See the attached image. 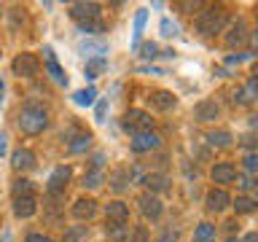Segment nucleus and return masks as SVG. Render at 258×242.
<instances>
[{
    "label": "nucleus",
    "instance_id": "4468645a",
    "mask_svg": "<svg viewBox=\"0 0 258 242\" xmlns=\"http://www.w3.org/2000/svg\"><path fill=\"white\" fill-rule=\"evenodd\" d=\"M205 205H207L210 213H223V210L231 205V197H229V191H226V189H213V191H207Z\"/></svg>",
    "mask_w": 258,
    "mask_h": 242
},
{
    "label": "nucleus",
    "instance_id": "5701e85b",
    "mask_svg": "<svg viewBox=\"0 0 258 242\" xmlns=\"http://www.w3.org/2000/svg\"><path fill=\"white\" fill-rule=\"evenodd\" d=\"M94 100H97V89L94 86L78 89V92L73 94V102H76L78 108H89V105H94Z\"/></svg>",
    "mask_w": 258,
    "mask_h": 242
},
{
    "label": "nucleus",
    "instance_id": "7ed1b4c3",
    "mask_svg": "<svg viewBox=\"0 0 258 242\" xmlns=\"http://www.w3.org/2000/svg\"><path fill=\"white\" fill-rule=\"evenodd\" d=\"M121 127H124L126 132H132V135L151 132L153 118H151V113L143 110V108H129V110L124 113V118H121Z\"/></svg>",
    "mask_w": 258,
    "mask_h": 242
},
{
    "label": "nucleus",
    "instance_id": "9b49d317",
    "mask_svg": "<svg viewBox=\"0 0 258 242\" xmlns=\"http://www.w3.org/2000/svg\"><path fill=\"white\" fill-rule=\"evenodd\" d=\"M247 40V24L245 19H234L229 22V30H226V46L229 48H237Z\"/></svg>",
    "mask_w": 258,
    "mask_h": 242
},
{
    "label": "nucleus",
    "instance_id": "f03ea898",
    "mask_svg": "<svg viewBox=\"0 0 258 242\" xmlns=\"http://www.w3.org/2000/svg\"><path fill=\"white\" fill-rule=\"evenodd\" d=\"M226 24H229V14H226L221 6H207L205 11L197 16V32H199V35H205V38L223 32Z\"/></svg>",
    "mask_w": 258,
    "mask_h": 242
},
{
    "label": "nucleus",
    "instance_id": "c85d7f7f",
    "mask_svg": "<svg viewBox=\"0 0 258 242\" xmlns=\"http://www.w3.org/2000/svg\"><path fill=\"white\" fill-rule=\"evenodd\" d=\"M32 180H27V177H19V180H14L11 186V191H14V199H19V197H32Z\"/></svg>",
    "mask_w": 258,
    "mask_h": 242
},
{
    "label": "nucleus",
    "instance_id": "2f4dec72",
    "mask_svg": "<svg viewBox=\"0 0 258 242\" xmlns=\"http://www.w3.org/2000/svg\"><path fill=\"white\" fill-rule=\"evenodd\" d=\"M145 22H148V11L145 8H140L135 16V40H132V46L140 43V35H143V30H145Z\"/></svg>",
    "mask_w": 258,
    "mask_h": 242
},
{
    "label": "nucleus",
    "instance_id": "ddd939ff",
    "mask_svg": "<svg viewBox=\"0 0 258 242\" xmlns=\"http://www.w3.org/2000/svg\"><path fill=\"white\" fill-rule=\"evenodd\" d=\"M210 177H213V183H218V186L234 183V177H237V167H234L231 161H218V164H213V169H210Z\"/></svg>",
    "mask_w": 258,
    "mask_h": 242
},
{
    "label": "nucleus",
    "instance_id": "4c0bfd02",
    "mask_svg": "<svg viewBox=\"0 0 258 242\" xmlns=\"http://www.w3.org/2000/svg\"><path fill=\"white\" fill-rule=\"evenodd\" d=\"M242 167H245V175H253L258 169V156L255 153H247V156L242 159Z\"/></svg>",
    "mask_w": 258,
    "mask_h": 242
},
{
    "label": "nucleus",
    "instance_id": "9d476101",
    "mask_svg": "<svg viewBox=\"0 0 258 242\" xmlns=\"http://www.w3.org/2000/svg\"><path fill=\"white\" fill-rule=\"evenodd\" d=\"M148 105H151L153 110L167 113V110H172L175 105H177V97L172 92H167V89H156V92L148 94Z\"/></svg>",
    "mask_w": 258,
    "mask_h": 242
},
{
    "label": "nucleus",
    "instance_id": "2eb2a0df",
    "mask_svg": "<svg viewBox=\"0 0 258 242\" xmlns=\"http://www.w3.org/2000/svg\"><path fill=\"white\" fill-rule=\"evenodd\" d=\"M11 167L16 169V172H30V169L35 167V153H32L30 148H16L11 153Z\"/></svg>",
    "mask_w": 258,
    "mask_h": 242
},
{
    "label": "nucleus",
    "instance_id": "dca6fc26",
    "mask_svg": "<svg viewBox=\"0 0 258 242\" xmlns=\"http://www.w3.org/2000/svg\"><path fill=\"white\" fill-rule=\"evenodd\" d=\"M105 218L113 223H126V218H129V205L126 202H121V199H113L105 205Z\"/></svg>",
    "mask_w": 258,
    "mask_h": 242
},
{
    "label": "nucleus",
    "instance_id": "c03bdc74",
    "mask_svg": "<svg viewBox=\"0 0 258 242\" xmlns=\"http://www.w3.org/2000/svg\"><path fill=\"white\" fill-rule=\"evenodd\" d=\"M180 8H183V11H197V8H202V3H197V0H194V3H191V0H185V3H180Z\"/></svg>",
    "mask_w": 258,
    "mask_h": 242
},
{
    "label": "nucleus",
    "instance_id": "bb28decb",
    "mask_svg": "<svg viewBox=\"0 0 258 242\" xmlns=\"http://www.w3.org/2000/svg\"><path fill=\"white\" fill-rule=\"evenodd\" d=\"M105 183V172H102V169H89V172L84 175V183H81V186H84V189H100V186Z\"/></svg>",
    "mask_w": 258,
    "mask_h": 242
},
{
    "label": "nucleus",
    "instance_id": "0eeeda50",
    "mask_svg": "<svg viewBox=\"0 0 258 242\" xmlns=\"http://www.w3.org/2000/svg\"><path fill=\"white\" fill-rule=\"evenodd\" d=\"M137 205H140V213H143L145 218H151V221H159L161 213H164V205H161V199L153 197V194H148V191L137 197Z\"/></svg>",
    "mask_w": 258,
    "mask_h": 242
},
{
    "label": "nucleus",
    "instance_id": "79ce46f5",
    "mask_svg": "<svg viewBox=\"0 0 258 242\" xmlns=\"http://www.w3.org/2000/svg\"><path fill=\"white\" fill-rule=\"evenodd\" d=\"M102 161H105V153H94L92 156V169H102Z\"/></svg>",
    "mask_w": 258,
    "mask_h": 242
},
{
    "label": "nucleus",
    "instance_id": "f257e3e1",
    "mask_svg": "<svg viewBox=\"0 0 258 242\" xmlns=\"http://www.w3.org/2000/svg\"><path fill=\"white\" fill-rule=\"evenodd\" d=\"M16 124H19V129H22L24 135H40L48 127V113H46V108L30 102V105H24V108L19 110Z\"/></svg>",
    "mask_w": 258,
    "mask_h": 242
},
{
    "label": "nucleus",
    "instance_id": "4be33fe9",
    "mask_svg": "<svg viewBox=\"0 0 258 242\" xmlns=\"http://www.w3.org/2000/svg\"><path fill=\"white\" fill-rule=\"evenodd\" d=\"M205 140L213 145V148H229V145L234 143V135L229 132V129H218V132H210Z\"/></svg>",
    "mask_w": 258,
    "mask_h": 242
},
{
    "label": "nucleus",
    "instance_id": "39448f33",
    "mask_svg": "<svg viewBox=\"0 0 258 242\" xmlns=\"http://www.w3.org/2000/svg\"><path fill=\"white\" fill-rule=\"evenodd\" d=\"M70 177H73V169H70L68 164H59L51 175H48V183H46L48 194H51V197H59V194H64V189H68V183H70Z\"/></svg>",
    "mask_w": 258,
    "mask_h": 242
},
{
    "label": "nucleus",
    "instance_id": "aec40b11",
    "mask_svg": "<svg viewBox=\"0 0 258 242\" xmlns=\"http://www.w3.org/2000/svg\"><path fill=\"white\" fill-rule=\"evenodd\" d=\"M35 210H38L35 197H19V199H14V215L16 218H32V215H35Z\"/></svg>",
    "mask_w": 258,
    "mask_h": 242
},
{
    "label": "nucleus",
    "instance_id": "1a4fd4ad",
    "mask_svg": "<svg viewBox=\"0 0 258 242\" xmlns=\"http://www.w3.org/2000/svg\"><path fill=\"white\" fill-rule=\"evenodd\" d=\"M221 116V105L215 100H199L194 105V118L199 121V124H210V121H215Z\"/></svg>",
    "mask_w": 258,
    "mask_h": 242
},
{
    "label": "nucleus",
    "instance_id": "37998d69",
    "mask_svg": "<svg viewBox=\"0 0 258 242\" xmlns=\"http://www.w3.org/2000/svg\"><path fill=\"white\" fill-rule=\"evenodd\" d=\"M6 153H8V137H6L3 132H0V159H3Z\"/></svg>",
    "mask_w": 258,
    "mask_h": 242
},
{
    "label": "nucleus",
    "instance_id": "49530a36",
    "mask_svg": "<svg viewBox=\"0 0 258 242\" xmlns=\"http://www.w3.org/2000/svg\"><path fill=\"white\" fill-rule=\"evenodd\" d=\"M242 242H258V234H255V231H247V234H245V239H242Z\"/></svg>",
    "mask_w": 258,
    "mask_h": 242
},
{
    "label": "nucleus",
    "instance_id": "473e14b6",
    "mask_svg": "<svg viewBox=\"0 0 258 242\" xmlns=\"http://www.w3.org/2000/svg\"><path fill=\"white\" fill-rule=\"evenodd\" d=\"M159 32H161L164 38H175L177 32H180V24H177V22H172L169 16H164V19L159 22Z\"/></svg>",
    "mask_w": 258,
    "mask_h": 242
},
{
    "label": "nucleus",
    "instance_id": "b1692460",
    "mask_svg": "<svg viewBox=\"0 0 258 242\" xmlns=\"http://www.w3.org/2000/svg\"><path fill=\"white\" fill-rule=\"evenodd\" d=\"M231 207L237 210V215H250V213H255V199L247 197V194H242V197L231 199Z\"/></svg>",
    "mask_w": 258,
    "mask_h": 242
},
{
    "label": "nucleus",
    "instance_id": "423d86ee",
    "mask_svg": "<svg viewBox=\"0 0 258 242\" xmlns=\"http://www.w3.org/2000/svg\"><path fill=\"white\" fill-rule=\"evenodd\" d=\"M100 11H102V6H100V3H92V0H78V3L70 6V16H73L76 22L100 19Z\"/></svg>",
    "mask_w": 258,
    "mask_h": 242
},
{
    "label": "nucleus",
    "instance_id": "393cba45",
    "mask_svg": "<svg viewBox=\"0 0 258 242\" xmlns=\"http://www.w3.org/2000/svg\"><path fill=\"white\" fill-rule=\"evenodd\" d=\"M194 242H215V226L213 223H199L194 229Z\"/></svg>",
    "mask_w": 258,
    "mask_h": 242
},
{
    "label": "nucleus",
    "instance_id": "a211bd4d",
    "mask_svg": "<svg viewBox=\"0 0 258 242\" xmlns=\"http://www.w3.org/2000/svg\"><path fill=\"white\" fill-rule=\"evenodd\" d=\"M97 215V202L94 199H78L76 205H73V218H78V221H92Z\"/></svg>",
    "mask_w": 258,
    "mask_h": 242
},
{
    "label": "nucleus",
    "instance_id": "c9c22d12",
    "mask_svg": "<svg viewBox=\"0 0 258 242\" xmlns=\"http://www.w3.org/2000/svg\"><path fill=\"white\" fill-rule=\"evenodd\" d=\"M86 226H76V229H68L64 231V239L68 242H78V239H86Z\"/></svg>",
    "mask_w": 258,
    "mask_h": 242
},
{
    "label": "nucleus",
    "instance_id": "cd10ccee",
    "mask_svg": "<svg viewBox=\"0 0 258 242\" xmlns=\"http://www.w3.org/2000/svg\"><path fill=\"white\" fill-rule=\"evenodd\" d=\"M89 145H92V135H76L68 143V151L70 153H84V151H89Z\"/></svg>",
    "mask_w": 258,
    "mask_h": 242
},
{
    "label": "nucleus",
    "instance_id": "c756f323",
    "mask_svg": "<svg viewBox=\"0 0 258 242\" xmlns=\"http://www.w3.org/2000/svg\"><path fill=\"white\" fill-rule=\"evenodd\" d=\"M78 32H84V35H100V32H105V24H102L100 19L78 22Z\"/></svg>",
    "mask_w": 258,
    "mask_h": 242
},
{
    "label": "nucleus",
    "instance_id": "6e6552de",
    "mask_svg": "<svg viewBox=\"0 0 258 242\" xmlns=\"http://www.w3.org/2000/svg\"><path fill=\"white\" fill-rule=\"evenodd\" d=\"M159 145H161V137L156 132H140V135H132L129 148H132V153H148V151H156Z\"/></svg>",
    "mask_w": 258,
    "mask_h": 242
},
{
    "label": "nucleus",
    "instance_id": "de8ad7c7",
    "mask_svg": "<svg viewBox=\"0 0 258 242\" xmlns=\"http://www.w3.org/2000/svg\"><path fill=\"white\" fill-rule=\"evenodd\" d=\"M0 94H3V84H0Z\"/></svg>",
    "mask_w": 258,
    "mask_h": 242
},
{
    "label": "nucleus",
    "instance_id": "58836bf2",
    "mask_svg": "<svg viewBox=\"0 0 258 242\" xmlns=\"http://www.w3.org/2000/svg\"><path fill=\"white\" fill-rule=\"evenodd\" d=\"M129 237H132V242H148L151 234H148V229H145V226H135Z\"/></svg>",
    "mask_w": 258,
    "mask_h": 242
},
{
    "label": "nucleus",
    "instance_id": "412c9836",
    "mask_svg": "<svg viewBox=\"0 0 258 242\" xmlns=\"http://www.w3.org/2000/svg\"><path fill=\"white\" fill-rule=\"evenodd\" d=\"M253 100H255V76L250 78L242 89H237V92H234V102H237V105H250Z\"/></svg>",
    "mask_w": 258,
    "mask_h": 242
},
{
    "label": "nucleus",
    "instance_id": "09e8293b",
    "mask_svg": "<svg viewBox=\"0 0 258 242\" xmlns=\"http://www.w3.org/2000/svg\"><path fill=\"white\" fill-rule=\"evenodd\" d=\"M229 242H239V239H229Z\"/></svg>",
    "mask_w": 258,
    "mask_h": 242
},
{
    "label": "nucleus",
    "instance_id": "7c9ffc66",
    "mask_svg": "<svg viewBox=\"0 0 258 242\" xmlns=\"http://www.w3.org/2000/svg\"><path fill=\"white\" fill-rule=\"evenodd\" d=\"M105 234H108V239L118 242V239H124L126 234H129V229H126L124 223H113V221H110L108 226H105Z\"/></svg>",
    "mask_w": 258,
    "mask_h": 242
},
{
    "label": "nucleus",
    "instance_id": "8fccbe9b",
    "mask_svg": "<svg viewBox=\"0 0 258 242\" xmlns=\"http://www.w3.org/2000/svg\"><path fill=\"white\" fill-rule=\"evenodd\" d=\"M0 14H3V8H0Z\"/></svg>",
    "mask_w": 258,
    "mask_h": 242
},
{
    "label": "nucleus",
    "instance_id": "a18cd8bd",
    "mask_svg": "<svg viewBox=\"0 0 258 242\" xmlns=\"http://www.w3.org/2000/svg\"><path fill=\"white\" fill-rule=\"evenodd\" d=\"M242 145H245V148H250V153H253V145H255V143H253V135H247L245 140H242Z\"/></svg>",
    "mask_w": 258,
    "mask_h": 242
},
{
    "label": "nucleus",
    "instance_id": "ea45409f",
    "mask_svg": "<svg viewBox=\"0 0 258 242\" xmlns=\"http://www.w3.org/2000/svg\"><path fill=\"white\" fill-rule=\"evenodd\" d=\"M105 113H108V100H100V102H97V108H94V118L100 121V124L105 121Z\"/></svg>",
    "mask_w": 258,
    "mask_h": 242
},
{
    "label": "nucleus",
    "instance_id": "f3484780",
    "mask_svg": "<svg viewBox=\"0 0 258 242\" xmlns=\"http://www.w3.org/2000/svg\"><path fill=\"white\" fill-rule=\"evenodd\" d=\"M143 183L148 186V194H153V197L172 189V186H169V177H167L164 172H151V175H145V177H143Z\"/></svg>",
    "mask_w": 258,
    "mask_h": 242
},
{
    "label": "nucleus",
    "instance_id": "a19ab883",
    "mask_svg": "<svg viewBox=\"0 0 258 242\" xmlns=\"http://www.w3.org/2000/svg\"><path fill=\"white\" fill-rule=\"evenodd\" d=\"M24 242H54L48 234H40V231H32V234H27L24 237Z\"/></svg>",
    "mask_w": 258,
    "mask_h": 242
},
{
    "label": "nucleus",
    "instance_id": "a878e982",
    "mask_svg": "<svg viewBox=\"0 0 258 242\" xmlns=\"http://www.w3.org/2000/svg\"><path fill=\"white\" fill-rule=\"evenodd\" d=\"M108 68V56H94V59H86V78L94 81L97 73H102Z\"/></svg>",
    "mask_w": 258,
    "mask_h": 242
},
{
    "label": "nucleus",
    "instance_id": "20e7f679",
    "mask_svg": "<svg viewBox=\"0 0 258 242\" xmlns=\"http://www.w3.org/2000/svg\"><path fill=\"white\" fill-rule=\"evenodd\" d=\"M11 70H14V76H19V78H32V76H38V70H40V59L30 51H22V54L14 56Z\"/></svg>",
    "mask_w": 258,
    "mask_h": 242
},
{
    "label": "nucleus",
    "instance_id": "6ab92c4d",
    "mask_svg": "<svg viewBox=\"0 0 258 242\" xmlns=\"http://www.w3.org/2000/svg\"><path fill=\"white\" fill-rule=\"evenodd\" d=\"M78 51L84 54V56H89V59H94V56H108V46H105L102 40H92V38H86V40H81Z\"/></svg>",
    "mask_w": 258,
    "mask_h": 242
},
{
    "label": "nucleus",
    "instance_id": "e433bc0d",
    "mask_svg": "<svg viewBox=\"0 0 258 242\" xmlns=\"http://www.w3.org/2000/svg\"><path fill=\"white\" fill-rule=\"evenodd\" d=\"M234 180H237V186H239L242 191H253V189H255V183H253V175L237 172V177H234Z\"/></svg>",
    "mask_w": 258,
    "mask_h": 242
},
{
    "label": "nucleus",
    "instance_id": "f704fd0d",
    "mask_svg": "<svg viewBox=\"0 0 258 242\" xmlns=\"http://www.w3.org/2000/svg\"><path fill=\"white\" fill-rule=\"evenodd\" d=\"M140 56H143V59H156V56H159V46L153 43V40L143 43V46H140Z\"/></svg>",
    "mask_w": 258,
    "mask_h": 242
},
{
    "label": "nucleus",
    "instance_id": "f8f14e48",
    "mask_svg": "<svg viewBox=\"0 0 258 242\" xmlns=\"http://www.w3.org/2000/svg\"><path fill=\"white\" fill-rule=\"evenodd\" d=\"M43 56H46V70H48V76H51L59 86H68V73H64V68L59 62H56V56H54V48L51 46H46L43 48Z\"/></svg>",
    "mask_w": 258,
    "mask_h": 242
},
{
    "label": "nucleus",
    "instance_id": "72a5a7b5",
    "mask_svg": "<svg viewBox=\"0 0 258 242\" xmlns=\"http://www.w3.org/2000/svg\"><path fill=\"white\" fill-rule=\"evenodd\" d=\"M129 183H132V180H129V169H116V172H113V183L110 186L116 191H124Z\"/></svg>",
    "mask_w": 258,
    "mask_h": 242
}]
</instances>
